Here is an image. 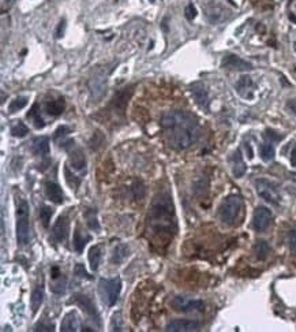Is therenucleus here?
I'll list each match as a JSON object with an SVG mask.
<instances>
[{
    "label": "nucleus",
    "mask_w": 296,
    "mask_h": 332,
    "mask_svg": "<svg viewBox=\"0 0 296 332\" xmlns=\"http://www.w3.org/2000/svg\"><path fill=\"white\" fill-rule=\"evenodd\" d=\"M161 126L169 146L178 150L190 148L201 134L197 118L186 111H172L165 114L161 119Z\"/></svg>",
    "instance_id": "nucleus-1"
},
{
    "label": "nucleus",
    "mask_w": 296,
    "mask_h": 332,
    "mask_svg": "<svg viewBox=\"0 0 296 332\" xmlns=\"http://www.w3.org/2000/svg\"><path fill=\"white\" fill-rule=\"evenodd\" d=\"M174 204L168 193H161L154 198L150 209V220L154 231L171 233V223H174Z\"/></svg>",
    "instance_id": "nucleus-2"
},
{
    "label": "nucleus",
    "mask_w": 296,
    "mask_h": 332,
    "mask_svg": "<svg viewBox=\"0 0 296 332\" xmlns=\"http://www.w3.org/2000/svg\"><path fill=\"white\" fill-rule=\"evenodd\" d=\"M241 212H243V200L237 194H231V196L227 197L219 208L220 220L227 226L237 224Z\"/></svg>",
    "instance_id": "nucleus-3"
},
{
    "label": "nucleus",
    "mask_w": 296,
    "mask_h": 332,
    "mask_svg": "<svg viewBox=\"0 0 296 332\" xmlns=\"http://www.w3.org/2000/svg\"><path fill=\"white\" fill-rule=\"evenodd\" d=\"M30 239L29 205L25 200H19L17 207V241L19 245L25 246Z\"/></svg>",
    "instance_id": "nucleus-4"
},
{
    "label": "nucleus",
    "mask_w": 296,
    "mask_h": 332,
    "mask_svg": "<svg viewBox=\"0 0 296 332\" xmlns=\"http://www.w3.org/2000/svg\"><path fill=\"white\" fill-rule=\"evenodd\" d=\"M122 291V280L120 277L114 279H100L98 282V294L101 297L102 302L108 307L116 305Z\"/></svg>",
    "instance_id": "nucleus-5"
},
{
    "label": "nucleus",
    "mask_w": 296,
    "mask_h": 332,
    "mask_svg": "<svg viewBox=\"0 0 296 332\" xmlns=\"http://www.w3.org/2000/svg\"><path fill=\"white\" fill-rule=\"evenodd\" d=\"M255 190L258 193V196L263 198L266 202L273 205H280V200H281L280 193L276 188L275 183H272L271 181L263 178L257 179L255 181Z\"/></svg>",
    "instance_id": "nucleus-6"
},
{
    "label": "nucleus",
    "mask_w": 296,
    "mask_h": 332,
    "mask_svg": "<svg viewBox=\"0 0 296 332\" xmlns=\"http://www.w3.org/2000/svg\"><path fill=\"white\" fill-rule=\"evenodd\" d=\"M172 309L180 313H195V312H203L205 303L201 299H193L184 295H176L171 301Z\"/></svg>",
    "instance_id": "nucleus-7"
},
{
    "label": "nucleus",
    "mask_w": 296,
    "mask_h": 332,
    "mask_svg": "<svg viewBox=\"0 0 296 332\" xmlns=\"http://www.w3.org/2000/svg\"><path fill=\"white\" fill-rule=\"evenodd\" d=\"M72 302L76 303L86 315L89 316L92 321H94L97 327L101 325V319H100V313H98L97 308H96L94 302L88 295H85V294H75L74 298H72Z\"/></svg>",
    "instance_id": "nucleus-8"
},
{
    "label": "nucleus",
    "mask_w": 296,
    "mask_h": 332,
    "mask_svg": "<svg viewBox=\"0 0 296 332\" xmlns=\"http://www.w3.org/2000/svg\"><path fill=\"white\" fill-rule=\"evenodd\" d=\"M272 211L267 209L266 207H258V208L254 211L253 216V227L255 228V231L258 233H263L269 228L272 223Z\"/></svg>",
    "instance_id": "nucleus-9"
},
{
    "label": "nucleus",
    "mask_w": 296,
    "mask_h": 332,
    "mask_svg": "<svg viewBox=\"0 0 296 332\" xmlns=\"http://www.w3.org/2000/svg\"><path fill=\"white\" fill-rule=\"evenodd\" d=\"M201 324L199 321L195 320H184V319H178L172 320L171 323H168L165 331L168 332H194L199 331Z\"/></svg>",
    "instance_id": "nucleus-10"
},
{
    "label": "nucleus",
    "mask_w": 296,
    "mask_h": 332,
    "mask_svg": "<svg viewBox=\"0 0 296 332\" xmlns=\"http://www.w3.org/2000/svg\"><path fill=\"white\" fill-rule=\"evenodd\" d=\"M221 67L227 68V70H232V71H247V70L253 68V64L246 62V60H243L237 55L229 54V55H225L223 58Z\"/></svg>",
    "instance_id": "nucleus-11"
},
{
    "label": "nucleus",
    "mask_w": 296,
    "mask_h": 332,
    "mask_svg": "<svg viewBox=\"0 0 296 332\" xmlns=\"http://www.w3.org/2000/svg\"><path fill=\"white\" fill-rule=\"evenodd\" d=\"M68 231H70V221H68L67 216H60L56 223L53 224L52 228V237L58 241V242H64L68 237Z\"/></svg>",
    "instance_id": "nucleus-12"
},
{
    "label": "nucleus",
    "mask_w": 296,
    "mask_h": 332,
    "mask_svg": "<svg viewBox=\"0 0 296 332\" xmlns=\"http://www.w3.org/2000/svg\"><path fill=\"white\" fill-rule=\"evenodd\" d=\"M132 94V88H124V89L119 90L118 93L115 94V97L112 98V103H111V107L114 108V111H119V112H124L126 110L127 104H128V100L131 97Z\"/></svg>",
    "instance_id": "nucleus-13"
},
{
    "label": "nucleus",
    "mask_w": 296,
    "mask_h": 332,
    "mask_svg": "<svg viewBox=\"0 0 296 332\" xmlns=\"http://www.w3.org/2000/svg\"><path fill=\"white\" fill-rule=\"evenodd\" d=\"M190 92L194 97L195 103L198 104L201 108H205L206 110L207 106H209V96H207V90L206 88L201 84V82H195L190 86Z\"/></svg>",
    "instance_id": "nucleus-14"
},
{
    "label": "nucleus",
    "mask_w": 296,
    "mask_h": 332,
    "mask_svg": "<svg viewBox=\"0 0 296 332\" xmlns=\"http://www.w3.org/2000/svg\"><path fill=\"white\" fill-rule=\"evenodd\" d=\"M45 194H47L48 200H51L53 204H63V192H62V188L56 182L45 183Z\"/></svg>",
    "instance_id": "nucleus-15"
},
{
    "label": "nucleus",
    "mask_w": 296,
    "mask_h": 332,
    "mask_svg": "<svg viewBox=\"0 0 296 332\" xmlns=\"http://www.w3.org/2000/svg\"><path fill=\"white\" fill-rule=\"evenodd\" d=\"M80 323L79 317L76 315L75 312H70L67 315L64 316L62 325H60V331L62 332H75L79 331Z\"/></svg>",
    "instance_id": "nucleus-16"
},
{
    "label": "nucleus",
    "mask_w": 296,
    "mask_h": 332,
    "mask_svg": "<svg viewBox=\"0 0 296 332\" xmlns=\"http://www.w3.org/2000/svg\"><path fill=\"white\" fill-rule=\"evenodd\" d=\"M229 162H231V166H232V172L233 175H235V178H241V176L246 174L247 167H246V163L245 160H243L240 150H236V152L231 156Z\"/></svg>",
    "instance_id": "nucleus-17"
},
{
    "label": "nucleus",
    "mask_w": 296,
    "mask_h": 332,
    "mask_svg": "<svg viewBox=\"0 0 296 332\" xmlns=\"http://www.w3.org/2000/svg\"><path fill=\"white\" fill-rule=\"evenodd\" d=\"M70 164L74 170L76 171H84L85 166H86V159H85V155L82 152L80 148H71L70 149Z\"/></svg>",
    "instance_id": "nucleus-18"
},
{
    "label": "nucleus",
    "mask_w": 296,
    "mask_h": 332,
    "mask_svg": "<svg viewBox=\"0 0 296 332\" xmlns=\"http://www.w3.org/2000/svg\"><path fill=\"white\" fill-rule=\"evenodd\" d=\"M237 93L243 96L246 98L253 97V80L249 75H243L239 78V81L236 84Z\"/></svg>",
    "instance_id": "nucleus-19"
},
{
    "label": "nucleus",
    "mask_w": 296,
    "mask_h": 332,
    "mask_svg": "<svg viewBox=\"0 0 296 332\" xmlns=\"http://www.w3.org/2000/svg\"><path fill=\"white\" fill-rule=\"evenodd\" d=\"M89 235L84 234V231H80L79 226L75 227V231H74V238H72V246H74V250L80 254L84 251L86 243L89 242Z\"/></svg>",
    "instance_id": "nucleus-20"
},
{
    "label": "nucleus",
    "mask_w": 296,
    "mask_h": 332,
    "mask_svg": "<svg viewBox=\"0 0 296 332\" xmlns=\"http://www.w3.org/2000/svg\"><path fill=\"white\" fill-rule=\"evenodd\" d=\"M44 297H45L44 286L37 285L36 286V289L33 290V293H32V298H30V307H32L33 315L37 313V311L42 305V302H44Z\"/></svg>",
    "instance_id": "nucleus-21"
},
{
    "label": "nucleus",
    "mask_w": 296,
    "mask_h": 332,
    "mask_svg": "<svg viewBox=\"0 0 296 332\" xmlns=\"http://www.w3.org/2000/svg\"><path fill=\"white\" fill-rule=\"evenodd\" d=\"M64 108H66V101H64L63 97L49 100V101L45 103V111H47V114L52 116L62 115Z\"/></svg>",
    "instance_id": "nucleus-22"
},
{
    "label": "nucleus",
    "mask_w": 296,
    "mask_h": 332,
    "mask_svg": "<svg viewBox=\"0 0 296 332\" xmlns=\"http://www.w3.org/2000/svg\"><path fill=\"white\" fill-rule=\"evenodd\" d=\"M32 152L37 156H47L49 155V140L47 137H40L33 141L32 145Z\"/></svg>",
    "instance_id": "nucleus-23"
},
{
    "label": "nucleus",
    "mask_w": 296,
    "mask_h": 332,
    "mask_svg": "<svg viewBox=\"0 0 296 332\" xmlns=\"http://www.w3.org/2000/svg\"><path fill=\"white\" fill-rule=\"evenodd\" d=\"M205 11H206V15L207 18H209V21L213 22V23H219V22H221L223 19L225 18V14L227 13L223 7H220L219 5H210L209 7H206L205 9Z\"/></svg>",
    "instance_id": "nucleus-24"
},
{
    "label": "nucleus",
    "mask_w": 296,
    "mask_h": 332,
    "mask_svg": "<svg viewBox=\"0 0 296 332\" xmlns=\"http://www.w3.org/2000/svg\"><path fill=\"white\" fill-rule=\"evenodd\" d=\"M128 256V246L124 243H119L118 246L114 249V253L111 256V263L112 264H120L126 260V257Z\"/></svg>",
    "instance_id": "nucleus-25"
},
{
    "label": "nucleus",
    "mask_w": 296,
    "mask_h": 332,
    "mask_svg": "<svg viewBox=\"0 0 296 332\" xmlns=\"http://www.w3.org/2000/svg\"><path fill=\"white\" fill-rule=\"evenodd\" d=\"M271 250V246H269V243L266 241H258V242L255 243V246H254V253H255L258 260H266V257L269 256Z\"/></svg>",
    "instance_id": "nucleus-26"
},
{
    "label": "nucleus",
    "mask_w": 296,
    "mask_h": 332,
    "mask_svg": "<svg viewBox=\"0 0 296 332\" xmlns=\"http://www.w3.org/2000/svg\"><path fill=\"white\" fill-rule=\"evenodd\" d=\"M101 247L93 246L89 250V263L92 271H97L98 265L101 263Z\"/></svg>",
    "instance_id": "nucleus-27"
},
{
    "label": "nucleus",
    "mask_w": 296,
    "mask_h": 332,
    "mask_svg": "<svg viewBox=\"0 0 296 332\" xmlns=\"http://www.w3.org/2000/svg\"><path fill=\"white\" fill-rule=\"evenodd\" d=\"M259 154H261V159L263 162H272L275 159L276 150L271 142H265L259 146Z\"/></svg>",
    "instance_id": "nucleus-28"
},
{
    "label": "nucleus",
    "mask_w": 296,
    "mask_h": 332,
    "mask_svg": "<svg viewBox=\"0 0 296 332\" xmlns=\"http://www.w3.org/2000/svg\"><path fill=\"white\" fill-rule=\"evenodd\" d=\"M28 119L33 120L34 126H36V129H42L44 126H45V123H44V119L41 118V115H40V111H38V104H34L33 107H32V110L28 112Z\"/></svg>",
    "instance_id": "nucleus-29"
},
{
    "label": "nucleus",
    "mask_w": 296,
    "mask_h": 332,
    "mask_svg": "<svg viewBox=\"0 0 296 332\" xmlns=\"http://www.w3.org/2000/svg\"><path fill=\"white\" fill-rule=\"evenodd\" d=\"M85 217H86V224L90 230L100 231V224H98L97 217H96V211L94 209H88L85 212Z\"/></svg>",
    "instance_id": "nucleus-30"
},
{
    "label": "nucleus",
    "mask_w": 296,
    "mask_h": 332,
    "mask_svg": "<svg viewBox=\"0 0 296 332\" xmlns=\"http://www.w3.org/2000/svg\"><path fill=\"white\" fill-rule=\"evenodd\" d=\"M105 84L106 80L104 81V77H97L92 80L90 82V88H92V92H94V94H97V96H101L104 93V89H105Z\"/></svg>",
    "instance_id": "nucleus-31"
},
{
    "label": "nucleus",
    "mask_w": 296,
    "mask_h": 332,
    "mask_svg": "<svg viewBox=\"0 0 296 332\" xmlns=\"http://www.w3.org/2000/svg\"><path fill=\"white\" fill-rule=\"evenodd\" d=\"M28 100H29V98L26 97V96H21V97L14 98L13 101L10 103V106H9L10 114H14V112H17V111L22 110L23 107H26V104H28Z\"/></svg>",
    "instance_id": "nucleus-32"
},
{
    "label": "nucleus",
    "mask_w": 296,
    "mask_h": 332,
    "mask_svg": "<svg viewBox=\"0 0 296 332\" xmlns=\"http://www.w3.org/2000/svg\"><path fill=\"white\" fill-rule=\"evenodd\" d=\"M28 133H29V129H28V126H26L23 122H21V120H18V123L14 124L13 127H11V134H13L14 137H18V138L25 137Z\"/></svg>",
    "instance_id": "nucleus-33"
},
{
    "label": "nucleus",
    "mask_w": 296,
    "mask_h": 332,
    "mask_svg": "<svg viewBox=\"0 0 296 332\" xmlns=\"http://www.w3.org/2000/svg\"><path fill=\"white\" fill-rule=\"evenodd\" d=\"M52 215H53V211H52L51 207L44 205V207L40 209V219H41L42 221V226L44 227L49 226V221H51Z\"/></svg>",
    "instance_id": "nucleus-34"
},
{
    "label": "nucleus",
    "mask_w": 296,
    "mask_h": 332,
    "mask_svg": "<svg viewBox=\"0 0 296 332\" xmlns=\"http://www.w3.org/2000/svg\"><path fill=\"white\" fill-rule=\"evenodd\" d=\"M64 176H66V181H67L68 186H70L71 189H75L76 190V188L79 186L80 179L76 178L75 175L72 174L71 171L68 170V167H64Z\"/></svg>",
    "instance_id": "nucleus-35"
},
{
    "label": "nucleus",
    "mask_w": 296,
    "mask_h": 332,
    "mask_svg": "<svg viewBox=\"0 0 296 332\" xmlns=\"http://www.w3.org/2000/svg\"><path fill=\"white\" fill-rule=\"evenodd\" d=\"M74 273H75L76 276L78 277H84V279H92V277L88 275V272H86V269H85V267L82 264H76L75 265V269H74Z\"/></svg>",
    "instance_id": "nucleus-36"
},
{
    "label": "nucleus",
    "mask_w": 296,
    "mask_h": 332,
    "mask_svg": "<svg viewBox=\"0 0 296 332\" xmlns=\"http://www.w3.org/2000/svg\"><path fill=\"white\" fill-rule=\"evenodd\" d=\"M288 242L293 254H296V230H292L288 235Z\"/></svg>",
    "instance_id": "nucleus-37"
},
{
    "label": "nucleus",
    "mask_w": 296,
    "mask_h": 332,
    "mask_svg": "<svg viewBox=\"0 0 296 332\" xmlns=\"http://www.w3.org/2000/svg\"><path fill=\"white\" fill-rule=\"evenodd\" d=\"M184 14H186V18L189 21H193L197 17V9L193 5H189L186 7V10H184Z\"/></svg>",
    "instance_id": "nucleus-38"
},
{
    "label": "nucleus",
    "mask_w": 296,
    "mask_h": 332,
    "mask_svg": "<svg viewBox=\"0 0 296 332\" xmlns=\"http://www.w3.org/2000/svg\"><path fill=\"white\" fill-rule=\"evenodd\" d=\"M70 132H71V130H70V129H68L67 126H62V127L58 129V130L55 132V134H53V140L58 141V140H59V137L67 136V134Z\"/></svg>",
    "instance_id": "nucleus-39"
},
{
    "label": "nucleus",
    "mask_w": 296,
    "mask_h": 332,
    "mask_svg": "<svg viewBox=\"0 0 296 332\" xmlns=\"http://www.w3.org/2000/svg\"><path fill=\"white\" fill-rule=\"evenodd\" d=\"M34 331H53V324L40 323L34 327Z\"/></svg>",
    "instance_id": "nucleus-40"
},
{
    "label": "nucleus",
    "mask_w": 296,
    "mask_h": 332,
    "mask_svg": "<svg viewBox=\"0 0 296 332\" xmlns=\"http://www.w3.org/2000/svg\"><path fill=\"white\" fill-rule=\"evenodd\" d=\"M265 137H266V138H269V140H272V141H280L281 138H283V137L279 136V134H276V133L272 132V130H267V132L265 133Z\"/></svg>",
    "instance_id": "nucleus-41"
},
{
    "label": "nucleus",
    "mask_w": 296,
    "mask_h": 332,
    "mask_svg": "<svg viewBox=\"0 0 296 332\" xmlns=\"http://www.w3.org/2000/svg\"><path fill=\"white\" fill-rule=\"evenodd\" d=\"M14 2H15V0H2V11L6 13L7 10L11 9V6L14 5Z\"/></svg>",
    "instance_id": "nucleus-42"
},
{
    "label": "nucleus",
    "mask_w": 296,
    "mask_h": 332,
    "mask_svg": "<svg viewBox=\"0 0 296 332\" xmlns=\"http://www.w3.org/2000/svg\"><path fill=\"white\" fill-rule=\"evenodd\" d=\"M64 28H66V21H64V19H62L59 23V26H58V30H56V37H58V39H60V37L63 36Z\"/></svg>",
    "instance_id": "nucleus-43"
},
{
    "label": "nucleus",
    "mask_w": 296,
    "mask_h": 332,
    "mask_svg": "<svg viewBox=\"0 0 296 332\" xmlns=\"http://www.w3.org/2000/svg\"><path fill=\"white\" fill-rule=\"evenodd\" d=\"M287 106H288V108H289V110H291L292 112H293V114L296 115V98H292V100H289Z\"/></svg>",
    "instance_id": "nucleus-44"
},
{
    "label": "nucleus",
    "mask_w": 296,
    "mask_h": 332,
    "mask_svg": "<svg viewBox=\"0 0 296 332\" xmlns=\"http://www.w3.org/2000/svg\"><path fill=\"white\" fill-rule=\"evenodd\" d=\"M291 164L293 167H296V146L292 149L291 152Z\"/></svg>",
    "instance_id": "nucleus-45"
},
{
    "label": "nucleus",
    "mask_w": 296,
    "mask_h": 332,
    "mask_svg": "<svg viewBox=\"0 0 296 332\" xmlns=\"http://www.w3.org/2000/svg\"><path fill=\"white\" fill-rule=\"evenodd\" d=\"M60 275H62V273L59 272V268H58V267H53V268H52V277H53V279H58Z\"/></svg>",
    "instance_id": "nucleus-46"
},
{
    "label": "nucleus",
    "mask_w": 296,
    "mask_h": 332,
    "mask_svg": "<svg viewBox=\"0 0 296 332\" xmlns=\"http://www.w3.org/2000/svg\"><path fill=\"white\" fill-rule=\"evenodd\" d=\"M289 19H291V21H293V22H296V17H295V15H292V14L289 15Z\"/></svg>",
    "instance_id": "nucleus-47"
},
{
    "label": "nucleus",
    "mask_w": 296,
    "mask_h": 332,
    "mask_svg": "<svg viewBox=\"0 0 296 332\" xmlns=\"http://www.w3.org/2000/svg\"><path fill=\"white\" fill-rule=\"evenodd\" d=\"M293 48H295V51H296V43H295V44H293Z\"/></svg>",
    "instance_id": "nucleus-48"
}]
</instances>
